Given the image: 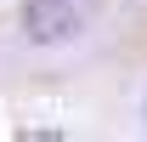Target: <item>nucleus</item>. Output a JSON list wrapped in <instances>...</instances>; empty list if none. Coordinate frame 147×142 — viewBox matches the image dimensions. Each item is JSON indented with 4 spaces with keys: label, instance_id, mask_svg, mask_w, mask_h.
Masks as SVG:
<instances>
[{
    "label": "nucleus",
    "instance_id": "nucleus-1",
    "mask_svg": "<svg viewBox=\"0 0 147 142\" xmlns=\"http://www.w3.org/2000/svg\"><path fill=\"white\" fill-rule=\"evenodd\" d=\"M23 23H28L34 40H68L79 29V12H74L68 0H28L23 6Z\"/></svg>",
    "mask_w": 147,
    "mask_h": 142
}]
</instances>
